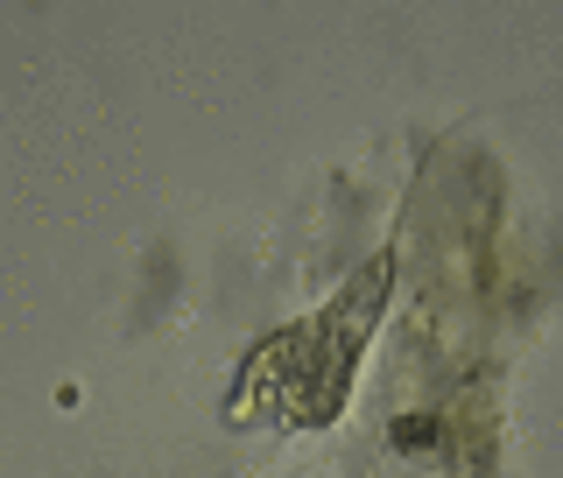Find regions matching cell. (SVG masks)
<instances>
[{
  "label": "cell",
  "instance_id": "cell-1",
  "mask_svg": "<svg viewBox=\"0 0 563 478\" xmlns=\"http://www.w3.org/2000/svg\"><path fill=\"white\" fill-rule=\"evenodd\" d=\"M360 345H366V331L338 338V310L317 317V324H303V331H289V338H275V345H261L254 366H247V380H240V394H233V415H247L261 394H268L282 415H296V423H331V415L346 408Z\"/></svg>",
  "mask_w": 563,
  "mask_h": 478
},
{
  "label": "cell",
  "instance_id": "cell-2",
  "mask_svg": "<svg viewBox=\"0 0 563 478\" xmlns=\"http://www.w3.org/2000/svg\"><path fill=\"white\" fill-rule=\"evenodd\" d=\"M395 443H402V451H423V443H437V415H409V423L395 429Z\"/></svg>",
  "mask_w": 563,
  "mask_h": 478
}]
</instances>
